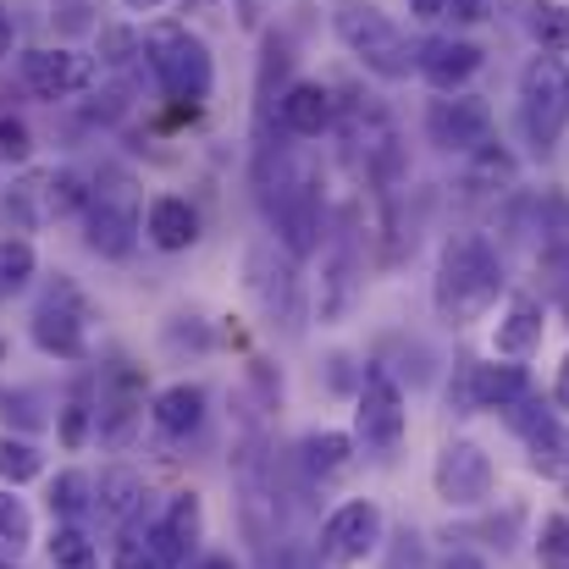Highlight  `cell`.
<instances>
[{"instance_id": "6da1fadb", "label": "cell", "mask_w": 569, "mask_h": 569, "mask_svg": "<svg viewBox=\"0 0 569 569\" xmlns=\"http://www.w3.org/2000/svg\"><path fill=\"white\" fill-rule=\"evenodd\" d=\"M254 183H260V204L282 238V249L293 260L316 254L321 249V178L316 167L260 144V161H254Z\"/></svg>"}, {"instance_id": "7a4b0ae2", "label": "cell", "mask_w": 569, "mask_h": 569, "mask_svg": "<svg viewBox=\"0 0 569 569\" xmlns=\"http://www.w3.org/2000/svg\"><path fill=\"white\" fill-rule=\"evenodd\" d=\"M503 282L509 277H503L498 249L481 232H459V238L442 243V260H437V277H431V305L448 327H470L503 299Z\"/></svg>"}, {"instance_id": "3957f363", "label": "cell", "mask_w": 569, "mask_h": 569, "mask_svg": "<svg viewBox=\"0 0 569 569\" xmlns=\"http://www.w3.org/2000/svg\"><path fill=\"white\" fill-rule=\"evenodd\" d=\"M332 33L343 39V50L371 78H381V83H403L415 72V50L420 44H409V33L381 11L377 0H338L332 6Z\"/></svg>"}, {"instance_id": "277c9868", "label": "cell", "mask_w": 569, "mask_h": 569, "mask_svg": "<svg viewBox=\"0 0 569 569\" xmlns=\"http://www.w3.org/2000/svg\"><path fill=\"white\" fill-rule=\"evenodd\" d=\"M144 61H150L156 83H161L172 100H183L189 111L210 94V83H216L210 44H204L199 33H189L183 22H150V28H144Z\"/></svg>"}, {"instance_id": "5b68a950", "label": "cell", "mask_w": 569, "mask_h": 569, "mask_svg": "<svg viewBox=\"0 0 569 569\" xmlns=\"http://www.w3.org/2000/svg\"><path fill=\"white\" fill-rule=\"evenodd\" d=\"M520 128L537 156H553L569 128V67L559 56H531L520 67Z\"/></svg>"}, {"instance_id": "8992f818", "label": "cell", "mask_w": 569, "mask_h": 569, "mask_svg": "<svg viewBox=\"0 0 569 569\" xmlns=\"http://www.w3.org/2000/svg\"><path fill=\"white\" fill-rule=\"evenodd\" d=\"M232 487H238V515L254 548H271L277 537V465L260 437H243L232 448Z\"/></svg>"}, {"instance_id": "52a82bcc", "label": "cell", "mask_w": 569, "mask_h": 569, "mask_svg": "<svg viewBox=\"0 0 569 569\" xmlns=\"http://www.w3.org/2000/svg\"><path fill=\"white\" fill-rule=\"evenodd\" d=\"M431 487L448 509H481L498 487V470H492V453L470 437H448L437 448V465H431Z\"/></svg>"}, {"instance_id": "ba28073f", "label": "cell", "mask_w": 569, "mask_h": 569, "mask_svg": "<svg viewBox=\"0 0 569 569\" xmlns=\"http://www.w3.org/2000/svg\"><path fill=\"white\" fill-rule=\"evenodd\" d=\"M243 271H249V293L260 299L266 321L282 327V332H299V321H305V288H299L293 254H277V243H254Z\"/></svg>"}, {"instance_id": "9c48e42d", "label": "cell", "mask_w": 569, "mask_h": 569, "mask_svg": "<svg viewBox=\"0 0 569 569\" xmlns=\"http://www.w3.org/2000/svg\"><path fill=\"white\" fill-rule=\"evenodd\" d=\"M531 398V377L520 366H481V360H459V371L448 381V403L459 415H481V409H515Z\"/></svg>"}, {"instance_id": "30bf717a", "label": "cell", "mask_w": 569, "mask_h": 569, "mask_svg": "<svg viewBox=\"0 0 569 569\" xmlns=\"http://www.w3.org/2000/svg\"><path fill=\"white\" fill-rule=\"evenodd\" d=\"M426 139L448 156H476L492 144V106L481 94H437L426 106Z\"/></svg>"}, {"instance_id": "8fae6325", "label": "cell", "mask_w": 569, "mask_h": 569, "mask_svg": "<svg viewBox=\"0 0 569 569\" xmlns=\"http://www.w3.org/2000/svg\"><path fill=\"white\" fill-rule=\"evenodd\" d=\"M403 426H409V409H403V387L387 377L381 366L366 371L360 381V403H355V437L377 453H392L403 442Z\"/></svg>"}, {"instance_id": "7c38bea8", "label": "cell", "mask_w": 569, "mask_h": 569, "mask_svg": "<svg viewBox=\"0 0 569 569\" xmlns=\"http://www.w3.org/2000/svg\"><path fill=\"white\" fill-rule=\"evenodd\" d=\"M381 531H387L381 509L371 503V498H355V503L332 509V520L321 526V559H327L332 569L366 565V559L381 548Z\"/></svg>"}, {"instance_id": "4fadbf2b", "label": "cell", "mask_w": 569, "mask_h": 569, "mask_svg": "<svg viewBox=\"0 0 569 569\" xmlns=\"http://www.w3.org/2000/svg\"><path fill=\"white\" fill-rule=\"evenodd\" d=\"M83 321H89V305L72 282H56L39 310H33V343L56 360H78L83 355Z\"/></svg>"}, {"instance_id": "5bb4252c", "label": "cell", "mask_w": 569, "mask_h": 569, "mask_svg": "<svg viewBox=\"0 0 569 569\" xmlns=\"http://www.w3.org/2000/svg\"><path fill=\"white\" fill-rule=\"evenodd\" d=\"M94 83V61L78 56V50H28L22 56V89L33 100H72Z\"/></svg>"}, {"instance_id": "9a60e30c", "label": "cell", "mask_w": 569, "mask_h": 569, "mask_svg": "<svg viewBox=\"0 0 569 569\" xmlns=\"http://www.w3.org/2000/svg\"><path fill=\"white\" fill-rule=\"evenodd\" d=\"M415 72L437 89V94H465V83L481 72V44L459 39V33H431L415 50Z\"/></svg>"}, {"instance_id": "2e32d148", "label": "cell", "mask_w": 569, "mask_h": 569, "mask_svg": "<svg viewBox=\"0 0 569 569\" xmlns=\"http://www.w3.org/2000/svg\"><path fill=\"white\" fill-rule=\"evenodd\" d=\"M332 117H338L332 89H327V83H316V78L288 83V89H282V100H277V128H282L288 139H321V133L332 128Z\"/></svg>"}, {"instance_id": "e0dca14e", "label": "cell", "mask_w": 569, "mask_h": 569, "mask_svg": "<svg viewBox=\"0 0 569 569\" xmlns=\"http://www.w3.org/2000/svg\"><path fill=\"white\" fill-rule=\"evenodd\" d=\"M360 305V254L349 243H332L327 260H321V288H316V310L321 321H343L349 310Z\"/></svg>"}, {"instance_id": "ac0fdd59", "label": "cell", "mask_w": 569, "mask_h": 569, "mask_svg": "<svg viewBox=\"0 0 569 569\" xmlns=\"http://www.w3.org/2000/svg\"><path fill=\"white\" fill-rule=\"evenodd\" d=\"M542 299L537 293H515L509 305H503V321H498V332H492V349L503 355V360H531L537 349H542Z\"/></svg>"}, {"instance_id": "d6986e66", "label": "cell", "mask_w": 569, "mask_h": 569, "mask_svg": "<svg viewBox=\"0 0 569 569\" xmlns=\"http://www.w3.org/2000/svg\"><path fill=\"white\" fill-rule=\"evenodd\" d=\"M199 526H204V515H199V498L193 492H178L172 498V509L150 526V542H156V553H161V565L178 569L189 565L193 542H199Z\"/></svg>"}, {"instance_id": "ffe728a7", "label": "cell", "mask_w": 569, "mask_h": 569, "mask_svg": "<svg viewBox=\"0 0 569 569\" xmlns=\"http://www.w3.org/2000/svg\"><path fill=\"white\" fill-rule=\"evenodd\" d=\"M133 238H139V221H133L128 204H117V199H94V204L83 210V243H89L94 254L122 260V254H133Z\"/></svg>"}, {"instance_id": "44dd1931", "label": "cell", "mask_w": 569, "mask_h": 569, "mask_svg": "<svg viewBox=\"0 0 569 569\" xmlns=\"http://www.w3.org/2000/svg\"><path fill=\"white\" fill-rule=\"evenodd\" d=\"M515 178H520V161L509 156V144H481L476 156H465V172H459V189L470 193V199H503V193L515 189Z\"/></svg>"}, {"instance_id": "7402d4cb", "label": "cell", "mask_w": 569, "mask_h": 569, "mask_svg": "<svg viewBox=\"0 0 569 569\" xmlns=\"http://www.w3.org/2000/svg\"><path fill=\"white\" fill-rule=\"evenodd\" d=\"M144 232H150V243L167 249V254L193 249V243H199V210H193L189 199H178V193H161V199H150V210H144Z\"/></svg>"}, {"instance_id": "603a6c76", "label": "cell", "mask_w": 569, "mask_h": 569, "mask_svg": "<svg viewBox=\"0 0 569 569\" xmlns=\"http://www.w3.org/2000/svg\"><path fill=\"white\" fill-rule=\"evenodd\" d=\"M515 227H520V232H537V243H542V249L569 243V193L565 189L531 193V199L515 210ZM542 249H537V254H542Z\"/></svg>"}, {"instance_id": "cb8c5ba5", "label": "cell", "mask_w": 569, "mask_h": 569, "mask_svg": "<svg viewBox=\"0 0 569 569\" xmlns=\"http://www.w3.org/2000/svg\"><path fill=\"white\" fill-rule=\"evenodd\" d=\"M150 415H156V426H161L167 437H189V431H199V420H204V387H193V381L167 387Z\"/></svg>"}, {"instance_id": "d4e9b609", "label": "cell", "mask_w": 569, "mask_h": 569, "mask_svg": "<svg viewBox=\"0 0 569 569\" xmlns=\"http://www.w3.org/2000/svg\"><path fill=\"white\" fill-rule=\"evenodd\" d=\"M299 465L310 470V481H332V476H343V470L355 465V437H343V431H316V437L299 442Z\"/></svg>"}, {"instance_id": "484cf974", "label": "cell", "mask_w": 569, "mask_h": 569, "mask_svg": "<svg viewBox=\"0 0 569 569\" xmlns=\"http://www.w3.org/2000/svg\"><path fill=\"white\" fill-rule=\"evenodd\" d=\"M139 503H144V481H139L133 470L117 465V470H106V476L94 481V509H100L111 526H128Z\"/></svg>"}, {"instance_id": "4316f807", "label": "cell", "mask_w": 569, "mask_h": 569, "mask_svg": "<svg viewBox=\"0 0 569 569\" xmlns=\"http://www.w3.org/2000/svg\"><path fill=\"white\" fill-rule=\"evenodd\" d=\"M526 33L537 39L542 56H569V6L565 0H531L526 6Z\"/></svg>"}, {"instance_id": "83f0119b", "label": "cell", "mask_w": 569, "mask_h": 569, "mask_svg": "<svg viewBox=\"0 0 569 569\" xmlns=\"http://www.w3.org/2000/svg\"><path fill=\"white\" fill-rule=\"evenodd\" d=\"M133 420H139L133 371H117V381H111V398H106V409H100V437H106V442H128Z\"/></svg>"}, {"instance_id": "f1b7e54d", "label": "cell", "mask_w": 569, "mask_h": 569, "mask_svg": "<svg viewBox=\"0 0 569 569\" xmlns=\"http://www.w3.org/2000/svg\"><path fill=\"white\" fill-rule=\"evenodd\" d=\"M89 492H94V487H89V476H78V470H61V476L50 481V509L61 515V526H78V515L94 503Z\"/></svg>"}, {"instance_id": "f546056e", "label": "cell", "mask_w": 569, "mask_h": 569, "mask_svg": "<svg viewBox=\"0 0 569 569\" xmlns=\"http://www.w3.org/2000/svg\"><path fill=\"white\" fill-rule=\"evenodd\" d=\"M33 542V515H28V503L17 498V492H0V553H22Z\"/></svg>"}, {"instance_id": "4dcf8cb0", "label": "cell", "mask_w": 569, "mask_h": 569, "mask_svg": "<svg viewBox=\"0 0 569 569\" xmlns=\"http://www.w3.org/2000/svg\"><path fill=\"white\" fill-rule=\"evenodd\" d=\"M28 277H33V243L6 232L0 238V299L17 293V288H28Z\"/></svg>"}, {"instance_id": "1f68e13d", "label": "cell", "mask_w": 569, "mask_h": 569, "mask_svg": "<svg viewBox=\"0 0 569 569\" xmlns=\"http://www.w3.org/2000/svg\"><path fill=\"white\" fill-rule=\"evenodd\" d=\"M50 565L56 569H94V542L83 526H56L50 537Z\"/></svg>"}, {"instance_id": "d6a6232c", "label": "cell", "mask_w": 569, "mask_h": 569, "mask_svg": "<svg viewBox=\"0 0 569 569\" xmlns=\"http://www.w3.org/2000/svg\"><path fill=\"white\" fill-rule=\"evenodd\" d=\"M39 470H44V459H39V448L6 431V437H0V476H6L11 487H22V481H33Z\"/></svg>"}, {"instance_id": "836d02e7", "label": "cell", "mask_w": 569, "mask_h": 569, "mask_svg": "<svg viewBox=\"0 0 569 569\" xmlns=\"http://www.w3.org/2000/svg\"><path fill=\"white\" fill-rule=\"evenodd\" d=\"M537 565L569 569V515H542V526H537Z\"/></svg>"}, {"instance_id": "e575fe53", "label": "cell", "mask_w": 569, "mask_h": 569, "mask_svg": "<svg viewBox=\"0 0 569 569\" xmlns=\"http://www.w3.org/2000/svg\"><path fill=\"white\" fill-rule=\"evenodd\" d=\"M117 569H167L161 553H156V542H150V531H139V526L122 531V542H117Z\"/></svg>"}, {"instance_id": "d590c367", "label": "cell", "mask_w": 569, "mask_h": 569, "mask_svg": "<svg viewBox=\"0 0 569 569\" xmlns=\"http://www.w3.org/2000/svg\"><path fill=\"white\" fill-rule=\"evenodd\" d=\"M28 156H33V133H28V122L11 117V111H0V161H28Z\"/></svg>"}, {"instance_id": "8d00e7d4", "label": "cell", "mask_w": 569, "mask_h": 569, "mask_svg": "<svg viewBox=\"0 0 569 569\" xmlns=\"http://www.w3.org/2000/svg\"><path fill=\"white\" fill-rule=\"evenodd\" d=\"M100 50H106V56H100L106 67H128L133 50H144V39H133L128 28H106V33H100Z\"/></svg>"}, {"instance_id": "74e56055", "label": "cell", "mask_w": 569, "mask_h": 569, "mask_svg": "<svg viewBox=\"0 0 569 569\" xmlns=\"http://www.w3.org/2000/svg\"><path fill=\"white\" fill-rule=\"evenodd\" d=\"M83 437H89V403L72 398V403L61 409V442H67V448H83Z\"/></svg>"}, {"instance_id": "f35d334b", "label": "cell", "mask_w": 569, "mask_h": 569, "mask_svg": "<svg viewBox=\"0 0 569 569\" xmlns=\"http://www.w3.org/2000/svg\"><path fill=\"white\" fill-rule=\"evenodd\" d=\"M498 6H503V0H448V11H453L459 22H470V28H476V22H492Z\"/></svg>"}, {"instance_id": "ab89813d", "label": "cell", "mask_w": 569, "mask_h": 569, "mask_svg": "<svg viewBox=\"0 0 569 569\" xmlns=\"http://www.w3.org/2000/svg\"><path fill=\"white\" fill-rule=\"evenodd\" d=\"M409 17H420V22H437V17H448V0H409Z\"/></svg>"}, {"instance_id": "60d3db41", "label": "cell", "mask_w": 569, "mask_h": 569, "mask_svg": "<svg viewBox=\"0 0 569 569\" xmlns=\"http://www.w3.org/2000/svg\"><path fill=\"white\" fill-rule=\"evenodd\" d=\"M442 569H487V559H476V553H448Z\"/></svg>"}, {"instance_id": "b9f144b4", "label": "cell", "mask_w": 569, "mask_h": 569, "mask_svg": "<svg viewBox=\"0 0 569 569\" xmlns=\"http://www.w3.org/2000/svg\"><path fill=\"white\" fill-rule=\"evenodd\" d=\"M553 403H559V409H569V360L559 366V381H553Z\"/></svg>"}, {"instance_id": "7bdbcfd3", "label": "cell", "mask_w": 569, "mask_h": 569, "mask_svg": "<svg viewBox=\"0 0 569 569\" xmlns=\"http://www.w3.org/2000/svg\"><path fill=\"white\" fill-rule=\"evenodd\" d=\"M6 50H11V6L0 0V56H6Z\"/></svg>"}, {"instance_id": "ee69618b", "label": "cell", "mask_w": 569, "mask_h": 569, "mask_svg": "<svg viewBox=\"0 0 569 569\" xmlns=\"http://www.w3.org/2000/svg\"><path fill=\"white\" fill-rule=\"evenodd\" d=\"M193 569H238V565H232L227 553H204V559H199V565H193Z\"/></svg>"}, {"instance_id": "f6af8a7d", "label": "cell", "mask_w": 569, "mask_h": 569, "mask_svg": "<svg viewBox=\"0 0 569 569\" xmlns=\"http://www.w3.org/2000/svg\"><path fill=\"white\" fill-rule=\"evenodd\" d=\"M133 11H156V6H167V0H128Z\"/></svg>"}]
</instances>
